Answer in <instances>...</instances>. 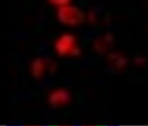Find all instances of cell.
I'll return each mask as SVG.
<instances>
[{
    "label": "cell",
    "instance_id": "obj_1",
    "mask_svg": "<svg viewBox=\"0 0 148 126\" xmlns=\"http://www.w3.org/2000/svg\"><path fill=\"white\" fill-rule=\"evenodd\" d=\"M57 19L61 24L66 26H78L86 20L85 13L76 6H60L57 11Z\"/></svg>",
    "mask_w": 148,
    "mask_h": 126
},
{
    "label": "cell",
    "instance_id": "obj_2",
    "mask_svg": "<svg viewBox=\"0 0 148 126\" xmlns=\"http://www.w3.org/2000/svg\"><path fill=\"white\" fill-rule=\"evenodd\" d=\"M54 47H56V50L57 53L61 56H66V55L79 56L81 53L80 49L76 46L75 37L69 34L61 35L56 42Z\"/></svg>",
    "mask_w": 148,
    "mask_h": 126
},
{
    "label": "cell",
    "instance_id": "obj_3",
    "mask_svg": "<svg viewBox=\"0 0 148 126\" xmlns=\"http://www.w3.org/2000/svg\"><path fill=\"white\" fill-rule=\"evenodd\" d=\"M69 99H70V95L65 89L56 90L49 97V104L52 108H58V106H64L68 103Z\"/></svg>",
    "mask_w": 148,
    "mask_h": 126
},
{
    "label": "cell",
    "instance_id": "obj_4",
    "mask_svg": "<svg viewBox=\"0 0 148 126\" xmlns=\"http://www.w3.org/2000/svg\"><path fill=\"white\" fill-rule=\"evenodd\" d=\"M114 46V37L111 34H106L94 42V49L98 53L104 54Z\"/></svg>",
    "mask_w": 148,
    "mask_h": 126
},
{
    "label": "cell",
    "instance_id": "obj_5",
    "mask_svg": "<svg viewBox=\"0 0 148 126\" xmlns=\"http://www.w3.org/2000/svg\"><path fill=\"white\" fill-rule=\"evenodd\" d=\"M46 71V62L42 59L38 58L32 64V73L35 78H40Z\"/></svg>",
    "mask_w": 148,
    "mask_h": 126
},
{
    "label": "cell",
    "instance_id": "obj_6",
    "mask_svg": "<svg viewBox=\"0 0 148 126\" xmlns=\"http://www.w3.org/2000/svg\"><path fill=\"white\" fill-rule=\"evenodd\" d=\"M110 59L114 62V66L116 68H123L125 66L126 64V59L121 55H119V54H116V53H113L110 55Z\"/></svg>",
    "mask_w": 148,
    "mask_h": 126
},
{
    "label": "cell",
    "instance_id": "obj_7",
    "mask_svg": "<svg viewBox=\"0 0 148 126\" xmlns=\"http://www.w3.org/2000/svg\"><path fill=\"white\" fill-rule=\"evenodd\" d=\"M49 1L53 4V5L64 6V5H67V4L70 3L71 0H49Z\"/></svg>",
    "mask_w": 148,
    "mask_h": 126
},
{
    "label": "cell",
    "instance_id": "obj_8",
    "mask_svg": "<svg viewBox=\"0 0 148 126\" xmlns=\"http://www.w3.org/2000/svg\"><path fill=\"white\" fill-rule=\"evenodd\" d=\"M134 61L136 62V64H138V65H141V64L144 63L145 59L143 58V57H140V56H137V57H135Z\"/></svg>",
    "mask_w": 148,
    "mask_h": 126
}]
</instances>
